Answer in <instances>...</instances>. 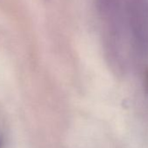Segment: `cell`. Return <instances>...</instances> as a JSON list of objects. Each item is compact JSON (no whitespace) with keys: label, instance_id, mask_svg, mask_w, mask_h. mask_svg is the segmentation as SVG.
Here are the masks:
<instances>
[{"label":"cell","instance_id":"cell-1","mask_svg":"<svg viewBox=\"0 0 148 148\" xmlns=\"http://www.w3.org/2000/svg\"><path fill=\"white\" fill-rule=\"evenodd\" d=\"M106 36L115 43L116 57H137L148 49V7L145 0H98Z\"/></svg>","mask_w":148,"mask_h":148},{"label":"cell","instance_id":"cell-2","mask_svg":"<svg viewBox=\"0 0 148 148\" xmlns=\"http://www.w3.org/2000/svg\"><path fill=\"white\" fill-rule=\"evenodd\" d=\"M0 148H1V145H0Z\"/></svg>","mask_w":148,"mask_h":148}]
</instances>
